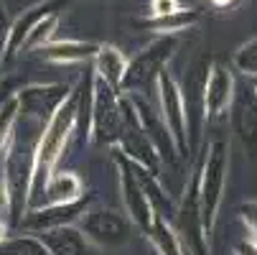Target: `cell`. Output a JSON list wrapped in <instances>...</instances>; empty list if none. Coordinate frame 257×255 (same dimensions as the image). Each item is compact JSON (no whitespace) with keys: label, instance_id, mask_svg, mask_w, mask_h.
<instances>
[{"label":"cell","instance_id":"obj_1","mask_svg":"<svg viewBox=\"0 0 257 255\" xmlns=\"http://www.w3.org/2000/svg\"><path fill=\"white\" fill-rule=\"evenodd\" d=\"M74 123H77V105L74 102H64L56 115L51 118L44 138H41V145H39V153H36V174L49 179L54 163L59 161L64 145L71 135V130H74Z\"/></svg>","mask_w":257,"mask_h":255},{"label":"cell","instance_id":"obj_2","mask_svg":"<svg viewBox=\"0 0 257 255\" xmlns=\"http://www.w3.org/2000/svg\"><path fill=\"white\" fill-rule=\"evenodd\" d=\"M224 176H227V143L214 140L209 158H206L204 187H201V217H204L206 227H211V222H214L219 197H222V187H224Z\"/></svg>","mask_w":257,"mask_h":255},{"label":"cell","instance_id":"obj_3","mask_svg":"<svg viewBox=\"0 0 257 255\" xmlns=\"http://www.w3.org/2000/svg\"><path fill=\"white\" fill-rule=\"evenodd\" d=\"M82 230L102 245H120L130 235V220L115 209H97L82 217Z\"/></svg>","mask_w":257,"mask_h":255},{"label":"cell","instance_id":"obj_4","mask_svg":"<svg viewBox=\"0 0 257 255\" xmlns=\"http://www.w3.org/2000/svg\"><path fill=\"white\" fill-rule=\"evenodd\" d=\"M94 123H97V133L102 140H115L122 135L125 128V115L122 107L104 79L97 82V95H94Z\"/></svg>","mask_w":257,"mask_h":255},{"label":"cell","instance_id":"obj_5","mask_svg":"<svg viewBox=\"0 0 257 255\" xmlns=\"http://www.w3.org/2000/svg\"><path fill=\"white\" fill-rule=\"evenodd\" d=\"M158 84H161V102H163V120L168 130L176 138V145L183 148V130H186V107H183V92L178 90L176 79L168 71H158Z\"/></svg>","mask_w":257,"mask_h":255},{"label":"cell","instance_id":"obj_6","mask_svg":"<svg viewBox=\"0 0 257 255\" xmlns=\"http://www.w3.org/2000/svg\"><path fill=\"white\" fill-rule=\"evenodd\" d=\"M232 123L242 143L254 153L257 151V95L247 87H234L232 97Z\"/></svg>","mask_w":257,"mask_h":255},{"label":"cell","instance_id":"obj_7","mask_svg":"<svg viewBox=\"0 0 257 255\" xmlns=\"http://www.w3.org/2000/svg\"><path fill=\"white\" fill-rule=\"evenodd\" d=\"M173 49V41H161L156 46H151L145 54H140L130 66H127V74H125V87H143L145 82H148L156 71H161V64L163 59H168Z\"/></svg>","mask_w":257,"mask_h":255},{"label":"cell","instance_id":"obj_8","mask_svg":"<svg viewBox=\"0 0 257 255\" xmlns=\"http://www.w3.org/2000/svg\"><path fill=\"white\" fill-rule=\"evenodd\" d=\"M234 97V79L224 66H214L206 79V110L209 115H222L232 105Z\"/></svg>","mask_w":257,"mask_h":255},{"label":"cell","instance_id":"obj_9","mask_svg":"<svg viewBox=\"0 0 257 255\" xmlns=\"http://www.w3.org/2000/svg\"><path fill=\"white\" fill-rule=\"evenodd\" d=\"M97 71H99V79H104L109 87L122 84L127 74V61L122 51H117L115 46H102L97 51Z\"/></svg>","mask_w":257,"mask_h":255},{"label":"cell","instance_id":"obj_10","mask_svg":"<svg viewBox=\"0 0 257 255\" xmlns=\"http://www.w3.org/2000/svg\"><path fill=\"white\" fill-rule=\"evenodd\" d=\"M82 194V181L74 174H56L46 184V202L49 204H71Z\"/></svg>","mask_w":257,"mask_h":255},{"label":"cell","instance_id":"obj_11","mask_svg":"<svg viewBox=\"0 0 257 255\" xmlns=\"http://www.w3.org/2000/svg\"><path fill=\"white\" fill-rule=\"evenodd\" d=\"M125 181H127V187H125V204H127V212L133 214V220H138V222L145 227V225H148V220H151V197L143 194L145 187L140 184V181H135L133 174H127Z\"/></svg>","mask_w":257,"mask_h":255},{"label":"cell","instance_id":"obj_12","mask_svg":"<svg viewBox=\"0 0 257 255\" xmlns=\"http://www.w3.org/2000/svg\"><path fill=\"white\" fill-rule=\"evenodd\" d=\"M237 66L244 74H257V39L237 51Z\"/></svg>","mask_w":257,"mask_h":255},{"label":"cell","instance_id":"obj_13","mask_svg":"<svg viewBox=\"0 0 257 255\" xmlns=\"http://www.w3.org/2000/svg\"><path fill=\"white\" fill-rule=\"evenodd\" d=\"M151 11L161 18V16H171V13H178V0H153V6Z\"/></svg>","mask_w":257,"mask_h":255},{"label":"cell","instance_id":"obj_14","mask_svg":"<svg viewBox=\"0 0 257 255\" xmlns=\"http://www.w3.org/2000/svg\"><path fill=\"white\" fill-rule=\"evenodd\" d=\"M237 252H239V255H257V245H254V242H242V245L237 247Z\"/></svg>","mask_w":257,"mask_h":255},{"label":"cell","instance_id":"obj_15","mask_svg":"<svg viewBox=\"0 0 257 255\" xmlns=\"http://www.w3.org/2000/svg\"><path fill=\"white\" fill-rule=\"evenodd\" d=\"M244 212H249V220H252V222L257 225V207H249V209L244 207Z\"/></svg>","mask_w":257,"mask_h":255},{"label":"cell","instance_id":"obj_16","mask_svg":"<svg viewBox=\"0 0 257 255\" xmlns=\"http://www.w3.org/2000/svg\"><path fill=\"white\" fill-rule=\"evenodd\" d=\"M214 6H227V3H232V0H211Z\"/></svg>","mask_w":257,"mask_h":255}]
</instances>
